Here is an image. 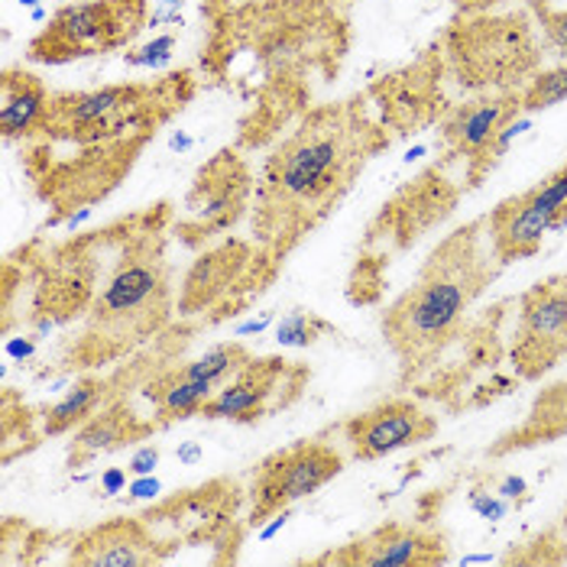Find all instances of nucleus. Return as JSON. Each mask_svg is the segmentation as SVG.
I'll use <instances>...</instances> for the list:
<instances>
[{
    "label": "nucleus",
    "instance_id": "obj_11",
    "mask_svg": "<svg viewBox=\"0 0 567 567\" xmlns=\"http://www.w3.org/2000/svg\"><path fill=\"white\" fill-rule=\"evenodd\" d=\"M237 483L212 481L208 486L198 489H185V496H175L159 503L156 509L143 513L140 519L153 532V538L159 542L163 555L169 558V551L178 548V542H202L212 538L218 528L234 519L237 509Z\"/></svg>",
    "mask_w": 567,
    "mask_h": 567
},
{
    "label": "nucleus",
    "instance_id": "obj_1",
    "mask_svg": "<svg viewBox=\"0 0 567 567\" xmlns=\"http://www.w3.org/2000/svg\"><path fill=\"white\" fill-rule=\"evenodd\" d=\"M195 97L188 69L156 82H121L91 91H52L43 124L20 143L23 169L52 205V227L69 212L107 198L143 146Z\"/></svg>",
    "mask_w": 567,
    "mask_h": 567
},
{
    "label": "nucleus",
    "instance_id": "obj_34",
    "mask_svg": "<svg viewBox=\"0 0 567 567\" xmlns=\"http://www.w3.org/2000/svg\"><path fill=\"white\" fill-rule=\"evenodd\" d=\"M202 457H205V447H202L198 441H182V444L175 447V461H178L182 467H195Z\"/></svg>",
    "mask_w": 567,
    "mask_h": 567
},
{
    "label": "nucleus",
    "instance_id": "obj_35",
    "mask_svg": "<svg viewBox=\"0 0 567 567\" xmlns=\"http://www.w3.org/2000/svg\"><path fill=\"white\" fill-rule=\"evenodd\" d=\"M289 519H292V509H282V513H276V516H269V523L260 525V532H257V538L260 542H272L286 525H289Z\"/></svg>",
    "mask_w": 567,
    "mask_h": 567
},
{
    "label": "nucleus",
    "instance_id": "obj_3",
    "mask_svg": "<svg viewBox=\"0 0 567 567\" xmlns=\"http://www.w3.org/2000/svg\"><path fill=\"white\" fill-rule=\"evenodd\" d=\"M499 269L503 260L493 250L486 218L464 224L437 247L419 282L402 292L383 318L386 344L399 357L402 373L429 367L451 344L464 315Z\"/></svg>",
    "mask_w": 567,
    "mask_h": 567
},
{
    "label": "nucleus",
    "instance_id": "obj_41",
    "mask_svg": "<svg viewBox=\"0 0 567 567\" xmlns=\"http://www.w3.org/2000/svg\"><path fill=\"white\" fill-rule=\"evenodd\" d=\"M45 20V7H33V23H43Z\"/></svg>",
    "mask_w": 567,
    "mask_h": 567
},
{
    "label": "nucleus",
    "instance_id": "obj_2",
    "mask_svg": "<svg viewBox=\"0 0 567 567\" xmlns=\"http://www.w3.org/2000/svg\"><path fill=\"white\" fill-rule=\"evenodd\" d=\"M386 146L390 133L370 117L360 97L308 111L262 166L254 208V234L262 250L282 260L306 234L338 212L367 163Z\"/></svg>",
    "mask_w": 567,
    "mask_h": 567
},
{
    "label": "nucleus",
    "instance_id": "obj_4",
    "mask_svg": "<svg viewBox=\"0 0 567 567\" xmlns=\"http://www.w3.org/2000/svg\"><path fill=\"white\" fill-rule=\"evenodd\" d=\"M173 208L159 202L156 208L136 215L131 237L121 250L117 266L107 272L104 286L94 292L85 311V331L75 344V367L111 363L153 334H159L173 318V279L166 260V227Z\"/></svg>",
    "mask_w": 567,
    "mask_h": 567
},
{
    "label": "nucleus",
    "instance_id": "obj_7",
    "mask_svg": "<svg viewBox=\"0 0 567 567\" xmlns=\"http://www.w3.org/2000/svg\"><path fill=\"white\" fill-rule=\"evenodd\" d=\"M254 195L250 166L237 150H220L212 156L188 188L182 202V215L175 220V234L185 247H202L205 240L230 230L240 215L247 212V202Z\"/></svg>",
    "mask_w": 567,
    "mask_h": 567
},
{
    "label": "nucleus",
    "instance_id": "obj_37",
    "mask_svg": "<svg viewBox=\"0 0 567 567\" xmlns=\"http://www.w3.org/2000/svg\"><path fill=\"white\" fill-rule=\"evenodd\" d=\"M496 493L503 496V499H523L525 493H528V483L523 477H503V483L496 486Z\"/></svg>",
    "mask_w": 567,
    "mask_h": 567
},
{
    "label": "nucleus",
    "instance_id": "obj_5",
    "mask_svg": "<svg viewBox=\"0 0 567 567\" xmlns=\"http://www.w3.org/2000/svg\"><path fill=\"white\" fill-rule=\"evenodd\" d=\"M451 65L467 87H496V91H519L525 75L535 72L542 49L525 17L506 13L489 17L477 13L471 20L454 23L447 37Z\"/></svg>",
    "mask_w": 567,
    "mask_h": 567
},
{
    "label": "nucleus",
    "instance_id": "obj_9",
    "mask_svg": "<svg viewBox=\"0 0 567 567\" xmlns=\"http://www.w3.org/2000/svg\"><path fill=\"white\" fill-rule=\"evenodd\" d=\"M306 380V367H296L279 357H260V360L250 357L244 370L230 377L218 393L202 405L198 419H208V422L227 419V422L250 425L276 409L292 405L302 393Z\"/></svg>",
    "mask_w": 567,
    "mask_h": 567
},
{
    "label": "nucleus",
    "instance_id": "obj_31",
    "mask_svg": "<svg viewBox=\"0 0 567 567\" xmlns=\"http://www.w3.org/2000/svg\"><path fill=\"white\" fill-rule=\"evenodd\" d=\"M37 348H40V338L33 334V338H7L3 341V353H7V360H33L37 357Z\"/></svg>",
    "mask_w": 567,
    "mask_h": 567
},
{
    "label": "nucleus",
    "instance_id": "obj_36",
    "mask_svg": "<svg viewBox=\"0 0 567 567\" xmlns=\"http://www.w3.org/2000/svg\"><path fill=\"white\" fill-rule=\"evenodd\" d=\"M94 215V205H82V208H75V212H69L65 218H59L52 227H65V230H79L82 224H87Z\"/></svg>",
    "mask_w": 567,
    "mask_h": 567
},
{
    "label": "nucleus",
    "instance_id": "obj_25",
    "mask_svg": "<svg viewBox=\"0 0 567 567\" xmlns=\"http://www.w3.org/2000/svg\"><path fill=\"white\" fill-rule=\"evenodd\" d=\"M525 195L535 208L551 212L561 224H567V163L558 173L548 175L545 182H538L535 188H528Z\"/></svg>",
    "mask_w": 567,
    "mask_h": 567
},
{
    "label": "nucleus",
    "instance_id": "obj_18",
    "mask_svg": "<svg viewBox=\"0 0 567 567\" xmlns=\"http://www.w3.org/2000/svg\"><path fill=\"white\" fill-rule=\"evenodd\" d=\"M52 91L27 69H3L0 75V136L3 143H27L43 124Z\"/></svg>",
    "mask_w": 567,
    "mask_h": 567
},
{
    "label": "nucleus",
    "instance_id": "obj_26",
    "mask_svg": "<svg viewBox=\"0 0 567 567\" xmlns=\"http://www.w3.org/2000/svg\"><path fill=\"white\" fill-rule=\"evenodd\" d=\"M175 55V37L173 33H166V37H156V40H150V43L136 45V49H127L124 52V62L131 65V69H163V65H169Z\"/></svg>",
    "mask_w": 567,
    "mask_h": 567
},
{
    "label": "nucleus",
    "instance_id": "obj_38",
    "mask_svg": "<svg viewBox=\"0 0 567 567\" xmlns=\"http://www.w3.org/2000/svg\"><path fill=\"white\" fill-rule=\"evenodd\" d=\"M192 146H195V136H192V133H185V131L169 133V150H173V153H188Z\"/></svg>",
    "mask_w": 567,
    "mask_h": 567
},
{
    "label": "nucleus",
    "instance_id": "obj_29",
    "mask_svg": "<svg viewBox=\"0 0 567 567\" xmlns=\"http://www.w3.org/2000/svg\"><path fill=\"white\" fill-rule=\"evenodd\" d=\"M159 461H163V451L156 444H143L131 454L127 471H131V477H143V474H153L159 467Z\"/></svg>",
    "mask_w": 567,
    "mask_h": 567
},
{
    "label": "nucleus",
    "instance_id": "obj_39",
    "mask_svg": "<svg viewBox=\"0 0 567 567\" xmlns=\"http://www.w3.org/2000/svg\"><path fill=\"white\" fill-rule=\"evenodd\" d=\"M464 10H483V7H493L496 0H457Z\"/></svg>",
    "mask_w": 567,
    "mask_h": 567
},
{
    "label": "nucleus",
    "instance_id": "obj_42",
    "mask_svg": "<svg viewBox=\"0 0 567 567\" xmlns=\"http://www.w3.org/2000/svg\"><path fill=\"white\" fill-rule=\"evenodd\" d=\"M20 7H40V0H20Z\"/></svg>",
    "mask_w": 567,
    "mask_h": 567
},
{
    "label": "nucleus",
    "instance_id": "obj_17",
    "mask_svg": "<svg viewBox=\"0 0 567 567\" xmlns=\"http://www.w3.org/2000/svg\"><path fill=\"white\" fill-rule=\"evenodd\" d=\"M489 240H493V250L496 257L503 260V266L513 260H525V257H535L542 240L555 230H561L565 224L555 218L551 212H542L528 202V195H516V198H506L503 205H496L489 215Z\"/></svg>",
    "mask_w": 567,
    "mask_h": 567
},
{
    "label": "nucleus",
    "instance_id": "obj_20",
    "mask_svg": "<svg viewBox=\"0 0 567 567\" xmlns=\"http://www.w3.org/2000/svg\"><path fill=\"white\" fill-rule=\"evenodd\" d=\"M218 390L220 386L212 380H195V377H182L178 370H163L146 386V395L156 405V415H159L156 425L166 429V425L182 422V419H195L202 412V405Z\"/></svg>",
    "mask_w": 567,
    "mask_h": 567
},
{
    "label": "nucleus",
    "instance_id": "obj_40",
    "mask_svg": "<svg viewBox=\"0 0 567 567\" xmlns=\"http://www.w3.org/2000/svg\"><path fill=\"white\" fill-rule=\"evenodd\" d=\"M493 561V555H471V558H464V565H489Z\"/></svg>",
    "mask_w": 567,
    "mask_h": 567
},
{
    "label": "nucleus",
    "instance_id": "obj_32",
    "mask_svg": "<svg viewBox=\"0 0 567 567\" xmlns=\"http://www.w3.org/2000/svg\"><path fill=\"white\" fill-rule=\"evenodd\" d=\"M159 493H163V481L159 477H153V474H143V477H133L131 486H127V496L131 499H159Z\"/></svg>",
    "mask_w": 567,
    "mask_h": 567
},
{
    "label": "nucleus",
    "instance_id": "obj_10",
    "mask_svg": "<svg viewBox=\"0 0 567 567\" xmlns=\"http://www.w3.org/2000/svg\"><path fill=\"white\" fill-rule=\"evenodd\" d=\"M513 363L523 377H542L567 357V276L532 286L519 302Z\"/></svg>",
    "mask_w": 567,
    "mask_h": 567
},
{
    "label": "nucleus",
    "instance_id": "obj_28",
    "mask_svg": "<svg viewBox=\"0 0 567 567\" xmlns=\"http://www.w3.org/2000/svg\"><path fill=\"white\" fill-rule=\"evenodd\" d=\"M471 506H474L477 516L489 519V523H499L509 513V499H503L499 493H474L471 496Z\"/></svg>",
    "mask_w": 567,
    "mask_h": 567
},
{
    "label": "nucleus",
    "instance_id": "obj_14",
    "mask_svg": "<svg viewBox=\"0 0 567 567\" xmlns=\"http://www.w3.org/2000/svg\"><path fill=\"white\" fill-rule=\"evenodd\" d=\"M447 561V545L435 532L383 525L357 542L315 558V565H360V567H432Z\"/></svg>",
    "mask_w": 567,
    "mask_h": 567
},
{
    "label": "nucleus",
    "instance_id": "obj_16",
    "mask_svg": "<svg viewBox=\"0 0 567 567\" xmlns=\"http://www.w3.org/2000/svg\"><path fill=\"white\" fill-rule=\"evenodd\" d=\"M156 561H166V555L140 516L94 525L72 542L69 551V565L85 567H146Z\"/></svg>",
    "mask_w": 567,
    "mask_h": 567
},
{
    "label": "nucleus",
    "instance_id": "obj_21",
    "mask_svg": "<svg viewBox=\"0 0 567 567\" xmlns=\"http://www.w3.org/2000/svg\"><path fill=\"white\" fill-rule=\"evenodd\" d=\"M104 405H111V383L101 377H85L79 380L69 393L62 395L55 405H49L43 412V432L49 437L65 435L75 425H85L94 412H101Z\"/></svg>",
    "mask_w": 567,
    "mask_h": 567
},
{
    "label": "nucleus",
    "instance_id": "obj_23",
    "mask_svg": "<svg viewBox=\"0 0 567 567\" xmlns=\"http://www.w3.org/2000/svg\"><path fill=\"white\" fill-rule=\"evenodd\" d=\"M567 101V65L535 72L523 87V114H538Z\"/></svg>",
    "mask_w": 567,
    "mask_h": 567
},
{
    "label": "nucleus",
    "instance_id": "obj_27",
    "mask_svg": "<svg viewBox=\"0 0 567 567\" xmlns=\"http://www.w3.org/2000/svg\"><path fill=\"white\" fill-rule=\"evenodd\" d=\"M542 30L551 49L567 59V10H542Z\"/></svg>",
    "mask_w": 567,
    "mask_h": 567
},
{
    "label": "nucleus",
    "instance_id": "obj_22",
    "mask_svg": "<svg viewBox=\"0 0 567 567\" xmlns=\"http://www.w3.org/2000/svg\"><path fill=\"white\" fill-rule=\"evenodd\" d=\"M250 360V353L244 344H237V341H230V344H218V348L205 350L202 357H195L192 363H185V367H175L182 377H195V380H212V383H218L224 386L230 377H237L240 370H244V363Z\"/></svg>",
    "mask_w": 567,
    "mask_h": 567
},
{
    "label": "nucleus",
    "instance_id": "obj_8",
    "mask_svg": "<svg viewBox=\"0 0 567 567\" xmlns=\"http://www.w3.org/2000/svg\"><path fill=\"white\" fill-rule=\"evenodd\" d=\"M344 471L338 447L324 441H299L262 461L250 486V525H262L269 516L292 509L299 499L318 493Z\"/></svg>",
    "mask_w": 567,
    "mask_h": 567
},
{
    "label": "nucleus",
    "instance_id": "obj_19",
    "mask_svg": "<svg viewBox=\"0 0 567 567\" xmlns=\"http://www.w3.org/2000/svg\"><path fill=\"white\" fill-rule=\"evenodd\" d=\"M153 432V425H140L136 415L124 402H111L101 412H94L85 425L75 432L69 444V467H85L97 454L117 451L124 444H131L136 437H146Z\"/></svg>",
    "mask_w": 567,
    "mask_h": 567
},
{
    "label": "nucleus",
    "instance_id": "obj_30",
    "mask_svg": "<svg viewBox=\"0 0 567 567\" xmlns=\"http://www.w3.org/2000/svg\"><path fill=\"white\" fill-rule=\"evenodd\" d=\"M127 474L131 471H124V467H107V471H101V481H97V496H117V493H124L131 481H127Z\"/></svg>",
    "mask_w": 567,
    "mask_h": 567
},
{
    "label": "nucleus",
    "instance_id": "obj_15",
    "mask_svg": "<svg viewBox=\"0 0 567 567\" xmlns=\"http://www.w3.org/2000/svg\"><path fill=\"white\" fill-rule=\"evenodd\" d=\"M266 260H272V257L262 247L260 250H250L240 240H230V244H224V247L212 250V254H202L198 262L188 269L185 286H182V296H178L182 315H198V311H205L208 306L227 302L230 292L240 282H247V272L262 266ZM230 306H234V311L240 308L234 299H230Z\"/></svg>",
    "mask_w": 567,
    "mask_h": 567
},
{
    "label": "nucleus",
    "instance_id": "obj_13",
    "mask_svg": "<svg viewBox=\"0 0 567 567\" xmlns=\"http://www.w3.org/2000/svg\"><path fill=\"white\" fill-rule=\"evenodd\" d=\"M523 114V87L519 91H499L483 94L467 104H457L444 124H441V143L451 150V156L464 159L471 166V178L486 173V153L509 121Z\"/></svg>",
    "mask_w": 567,
    "mask_h": 567
},
{
    "label": "nucleus",
    "instance_id": "obj_12",
    "mask_svg": "<svg viewBox=\"0 0 567 567\" xmlns=\"http://www.w3.org/2000/svg\"><path fill=\"white\" fill-rule=\"evenodd\" d=\"M437 422L412 399H390L344 422V441L353 461H380L386 454L432 441Z\"/></svg>",
    "mask_w": 567,
    "mask_h": 567
},
{
    "label": "nucleus",
    "instance_id": "obj_6",
    "mask_svg": "<svg viewBox=\"0 0 567 567\" xmlns=\"http://www.w3.org/2000/svg\"><path fill=\"white\" fill-rule=\"evenodd\" d=\"M150 0H82L65 3L49 17L40 37L27 49L30 62L65 65L87 55H104L127 45L150 27Z\"/></svg>",
    "mask_w": 567,
    "mask_h": 567
},
{
    "label": "nucleus",
    "instance_id": "obj_24",
    "mask_svg": "<svg viewBox=\"0 0 567 567\" xmlns=\"http://www.w3.org/2000/svg\"><path fill=\"white\" fill-rule=\"evenodd\" d=\"M328 331H334V328L324 318H318L315 311H289L276 324V341H279V348H311Z\"/></svg>",
    "mask_w": 567,
    "mask_h": 567
},
{
    "label": "nucleus",
    "instance_id": "obj_33",
    "mask_svg": "<svg viewBox=\"0 0 567 567\" xmlns=\"http://www.w3.org/2000/svg\"><path fill=\"white\" fill-rule=\"evenodd\" d=\"M272 321H276V311H262L260 318L240 321V324L234 328V338H254V334H262Z\"/></svg>",
    "mask_w": 567,
    "mask_h": 567
}]
</instances>
